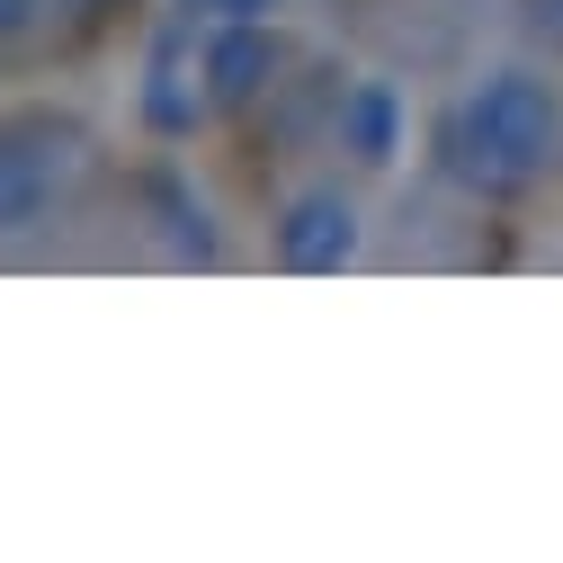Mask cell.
<instances>
[{
  "instance_id": "3957f363",
  "label": "cell",
  "mask_w": 563,
  "mask_h": 563,
  "mask_svg": "<svg viewBox=\"0 0 563 563\" xmlns=\"http://www.w3.org/2000/svg\"><path fill=\"white\" fill-rule=\"evenodd\" d=\"M268 251L296 277H331V268L358 260V206H349L340 188H296L287 216H277V233H268Z\"/></svg>"
},
{
  "instance_id": "7a4b0ae2",
  "label": "cell",
  "mask_w": 563,
  "mask_h": 563,
  "mask_svg": "<svg viewBox=\"0 0 563 563\" xmlns=\"http://www.w3.org/2000/svg\"><path fill=\"white\" fill-rule=\"evenodd\" d=\"M277 63H287V45H277L268 19H206V36H197V81L216 108H251L277 81Z\"/></svg>"
},
{
  "instance_id": "8992f818",
  "label": "cell",
  "mask_w": 563,
  "mask_h": 563,
  "mask_svg": "<svg viewBox=\"0 0 563 563\" xmlns=\"http://www.w3.org/2000/svg\"><path fill=\"white\" fill-rule=\"evenodd\" d=\"M188 10H206V19H268L277 0H188Z\"/></svg>"
},
{
  "instance_id": "ba28073f",
  "label": "cell",
  "mask_w": 563,
  "mask_h": 563,
  "mask_svg": "<svg viewBox=\"0 0 563 563\" xmlns=\"http://www.w3.org/2000/svg\"><path fill=\"white\" fill-rule=\"evenodd\" d=\"M545 27H554V36H563V0H554V10H545Z\"/></svg>"
},
{
  "instance_id": "5b68a950",
  "label": "cell",
  "mask_w": 563,
  "mask_h": 563,
  "mask_svg": "<svg viewBox=\"0 0 563 563\" xmlns=\"http://www.w3.org/2000/svg\"><path fill=\"white\" fill-rule=\"evenodd\" d=\"M340 153L367 162V170H385L402 153V90L394 81H358L340 99Z\"/></svg>"
},
{
  "instance_id": "6da1fadb",
  "label": "cell",
  "mask_w": 563,
  "mask_h": 563,
  "mask_svg": "<svg viewBox=\"0 0 563 563\" xmlns=\"http://www.w3.org/2000/svg\"><path fill=\"white\" fill-rule=\"evenodd\" d=\"M563 144V99L554 81H537L528 63H501V73H483L465 90V117H456V153L474 179H537Z\"/></svg>"
},
{
  "instance_id": "52a82bcc",
  "label": "cell",
  "mask_w": 563,
  "mask_h": 563,
  "mask_svg": "<svg viewBox=\"0 0 563 563\" xmlns=\"http://www.w3.org/2000/svg\"><path fill=\"white\" fill-rule=\"evenodd\" d=\"M27 10H36V0H0V36H10V27H27Z\"/></svg>"
},
{
  "instance_id": "277c9868",
  "label": "cell",
  "mask_w": 563,
  "mask_h": 563,
  "mask_svg": "<svg viewBox=\"0 0 563 563\" xmlns=\"http://www.w3.org/2000/svg\"><path fill=\"white\" fill-rule=\"evenodd\" d=\"M63 162H73V134L45 125V117H27V125L0 134V233H27L45 206H54Z\"/></svg>"
}]
</instances>
